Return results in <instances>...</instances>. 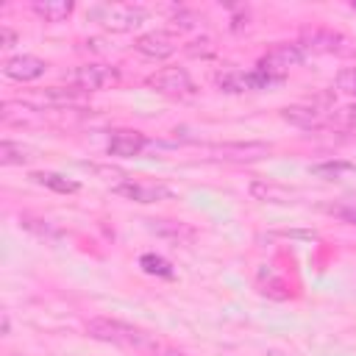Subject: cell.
<instances>
[{"instance_id":"1","label":"cell","mask_w":356,"mask_h":356,"mask_svg":"<svg viewBox=\"0 0 356 356\" xmlns=\"http://www.w3.org/2000/svg\"><path fill=\"white\" fill-rule=\"evenodd\" d=\"M86 334L92 339H100V342H111V345H120V348H131V350H156L159 342L153 334L131 325V323H122V320H111V317H92L86 323Z\"/></svg>"},{"instance_id":"2","label":"cell","mask_w":356,"mask_h":356,"mask_svg":"<svg viewBox=\"0 0 356 356\" xmlns=\"http://www.w3.org/2000/svg\"><path fill=\"white\" fill-rule=\"evenodd\" d=\"M92 17H95L106 31L125 33V31L139 28V25L147 19V8H142V6H131V3H111V6H100V8H95Z\"/></svg>"},{"instance_id":"3","label":"cell","mask_w":356,"mask_h":356,"mask_svg":"<svg viewBox=\"0 0 356 356\" xmlns=\"http://www.w3.org/2000/svg\"><path fill=\"white\" fill-rule=\"evenodd\" d=\"M306 53H328V56H353L356 44L328 28H303L300 31V42H298Z\"/></svg>"},{"instance_id":"4","label":"cell","mask_w":356,"mask_h":356,"mask_svg":"<svg viewBox=\"0 0 356 356\" xmlns=\"http://www.w3.org/2000/svg\"><path fill=\"white\" fill-rule=\"evenodd\" d=\"M120 70L111 64H81L70 72V83L81 92H100L120 83Z\"/></svg>"},{"instance_id":"5","label":"cell","mask_w":356,"mask_h":356,"mask_svg":"<svg viewBox=\"0 0 356 356\" xmlns=\"http://www.w3.org/2000/svg\"><path fill=\"white\" fill-rule=\"evenodd\" d=\"M281 81L284 78L267 75L261 70H248V72H242V70H225V72L217 75V86L222 92H234V95H239V92H261V89H270V86H275Z\"/></svg>"},{"instance_id":"6","label":"cell","mask_w":356,"mask_h":356,"mask_svg":"<svg viewBox=\"0 0 356 356\" xmlns=\"http://www.w3.org/2000/svg\"><path fill=\"white\" fill-rule=\"evenodd\" d=\"M147 86L167 97H189L195 95V81L184 67H161L153 75H147Z\"/></svg>"},{"instance_id":"7","label":"cell","mask_w":356,"mask_h":356,"mask_svg":"<svg viewBox=\"0 0 356 356\" xmlns=\"http://www.w3.org/2000/svg\"><path fill=\"white\" fill-rule=\"evenodd\" d=\"M303 58H306V50H303L300 44H295V42H281V44L270 47V50L259 58V67H256V70H261V72H267V75H275V78H284V72L292 70V67H300Z\"/></svg>"},{"instance_id":"8","label":"cell","mask_w":356,"mask_h":356,"mask_svg":"<svg viewBox=\"0 0 356 356\" xmlns=\"http://www.w3.org/2000/svg\"><path fill=\"white\" fill-rule=\"evenodd\" d=\"M211 153L222 161H234V164H250V161H261L273 153V147L267 142H225L211 147Z\"/></svg>"},{"instance_id":"9","label":"cell","mask_w":356,"mask_h":356,"mask_svg":"<svg viewBox=\"0 0 356 356\" xmlns=\"http://www.w3.org/2000/svg\"><path fill=\"white\" fill-rule=\"evenodd\" d=\"M114 195L125 197V200H134V203H159V200H170L172 197V189L164 186V184H147V181H122L117 186H111Z\"/></svg>"},{"instance_id":"10","label":"cell","mask_w":356,"mask_h":356,"mask_svg":"<svg viewBox=\"0 0 356 356\" xmlns=\"http://www.w3.org/2000/svg\"><path fill=\"white\" fill-rule=\"evenodd\" d=\"M281 120H286L289 125L303 128V131H317V128L328 125V114L317 106H286V108H281Z\"/></svg>"},{"instance_id":"11","label":"cell","mask_w":356,"mask_h":356,"mask_svg":"<svg viewBox=\"0 0 356 356\" xmlns=\"http://www.w3.org/2000/svg\"><path fill=\"white\" fill-rule=\"evenodd\" d=\"M44 70H47V64L36 56H11L3 64V75L11 81H36L44 75Z\"/></svg>"},{"instance_id":"12","label":"cell","mask_w":356,"mask_h":356,"mask_svg":"<svg viewBox=\"0 0 356 356\" xmlns=\"http://www.w3.org/2000/svg\"><path fill=\"white\" fill-rule=\"evenodd\" d=\"M147 231L156 234L159 239L175 242V245H192L195 242V228L181 222V220H147Z\"/></svg>"},{"instance_id":"13","label":"cell","mask_w":356,"mask_h":356,"mask_svg":"<svg viewBox=\"0 0 356 356\" xmlns=\"http://www.w3.org/2000/svg\"><path fill=\"white\" fill-rule=\"evenodd\" d=\"M134 47H136L142 56H147V58H153V61H161V58L172 56L178 44H175V39H172L170 33H164V31H150V33L139 36Z\"/></svg>"},{"instance_id":"14","label":"cell","mask_w":356,"mask_h":356,"mask_svg":"<svg viewBox=\"0 0 356 356\" xmlns=\"http://www.w3.org/2000/svg\"><path fill=\"white\" fill-rule=\"evenodd\" d=\"M145 147H147V139L139 131H114L108 145H106L108 156H117V159H134Z\"/></svg>"},{"instance_id":"15","label":"cell","mask_w":356,"mask_h":356,"mask_svg":"<svg viewBox=\"0 0 356 356\" xmlns=\"http://www.w3.org/2000/svg\"><path fill=\"white\" fill-rule=\"evenodd\" d=\"M309 172L314 178H323V181H356V164L350 161H320V164H312Z\"/></svg>"},{"instance_id":"16","label":"cell","mask_w":356,"mask_h":356,"mask_svg":"<svg viewBox=\"0 0 356 356\" xmlns=\"http://www.w3.org/2000/svg\"><path fill=\"white\" fill-rule=\"evenodd\" d=\"M31 8L44 22H64L75 11V3L72 0H33Z\"/></svg>"},{"instance_id":"17","label":"cell","mask_w":356,"mask_h":356,"mask_svg":"<svg viewBox=\"0 0 356 356\" xmlns=\"http://www.w3.org/2000/svg\"><path fill=\"white\" fill-rule=\"evenodd\" d=\"M250 195L261 203H292V197H295L292 189H286L281 184H273V181H253Z\"/></svg>"},{"instance_id":"18","label":"cell","mask_w":356,"mask_h":356,"mask_svg":"<svg viewBox=\"0 0 356 356\" xmlns=\"http://www.w3.org/2000/svg\"><path fill=\"white\" fill-rule=\"evenodd\" d=\"M31 178H33L36 184L53 189V192H61V195L78 192V181H70V178H64V175H58V172H33Z\"/></svg>"},{"instance_id":"19","label":"cell","mask_w":356,"mask_h":356,"mask_svg":"<svg viewBox=\"0 0 356 356\" xmlns=\"http://www.w3.org/2000/svg\"><path fill=\"white\" fill-rule=\"evenodd\" d=\"M31 159L33 156H31L28 147H22V145H17L11 139H3L0 142V164H25Z\"/></svg>"},{"instance_id":"20","label":"cell","mask_w":356,"mask_h":356,"mask_svg":"<svg viewBox=\"0 0 356 356\" xmlns=\"http://www.w3.org/2000/svg\"><path fill=\"white\" fill-rule=\"evenodd\" d=\"M328 128L334 131H356V106H342L328 114Z\"/></svg>"},{"instance_id":"21","label":"cell","mask_w":356,"mask_h":356,"mask_svg":"<svg viewBox=\"0 0 356 356\" xmlns=\"http://www.w3.org/2000/svg\"><path fill=\"white\" fill-rule=\"evenodd\" d=\"M139 267H142L145 273H150V275H159V278H172V264H170L167 259L156 256V253H145V256L139 259Z\"/></svg>"},{"instance_id":"22","label":"cell","mask_w":356,"mask_h":356,"mask_svg":"<svg viewBox=\"0 0 356 356\" xmlns=\"http://www.w3.org/2000/svg\"><path fill=\"white\" fill-rule=\"evenodd\" d=\"M19 225H22V228H28V231H31V234H36V236H44V239H56V236H58V231H56L47 220H36V217L22 214V217H19Z\"/></svg>"},{"instance_id":"23","label":"cell","mask_w":356,"mask_h":356,"mask_svg":"<svg viewBox=\"0 0 356 356\" xmlns=\"http://www.w3.org/2000/svg\"><path fill=\"white\" fill-rule=\"evenodd\" d=\"M337 86H339L342 92H348V95H356V67H345V70H339V75H337Z\"/></svg>"},{"instance_id":"24","label":"cell","mask_w":356,"mask_h":356,"mask_svg":"<svg viewBox=\"0 0 356 356\" xmlns=\"http://www.w3.org/2000/svg\"><path fill=\"white\" fill-rule=\"evenodd\" d=\"M328 211H331L334 217H339L342 222L356 225V206H328Z\"/></svg>"},{"instance_id":"25","label":"cell","mask_w":356,"mask_h":356,"mask_svg":"<svg viewBox=\"0 0 356 356\" xmlns=\"http://www.w3.org/2000/svg\"><path fill=\"white\" fill-rule=\"evenodd\" d=\"M186 53H189V56H209V53H211V42H209V39H197V42H192V44L186 47Z\"/></svg>"},{"instance_id":"26","label":"cell","mask_w":356,"mask_h":356,"mask_svg":"<svg viewBox=\"0 0 356 356\" xmlns=\"http://www.w3.org/2000/svg\"><path fill=\"white\" fill-rule=\"evenodd\" d=\"M17 44V33L8 28V25H0V47H14Z\"/></svg>"},{"instance_id":"27","label":"cell","mask_w":356,"mask_h":356,"mask_svg":"<svg viewBox=\"0 0 356 356\" xmlns=\"http://www.w3.org/2000/svg\"><path fill=\"white\" fill-rule=\"evenodd\" d=\"M195 22H197V17H195V14H189V11H184V8L175 14V25H178V28H192Z\"/></svg>"},{"instance_id":"28","label":"cell","mask_w":356,"mask_h":356,"mask_svg":"<svg viewBox=\"0 0 356 356\" xmlns=\"http://www.w3.org/2000/svg\"><path fill=\"white\" fill-rule=\"evenodd\" d=\"M8 331H11V320L8 314H3V337H8Z\"/></svg>"},{"instance_id":"29","label":"cell","mask_w":356,"mask_h":356,"mask_svg":"<svg viewBox=\"0 0 356 356\" xmlns=\"http://www.w3.org/2000/svg\"><path fill=\"white\" fill-rule=\"evenodd\" d=\"M161 356H186V353H181V350H164Z\"/></svg>"},{"instance_id":"30","label":"cell","mask_w":356,"mask_h":356,"mask_svg":"<svg viewBox=\"0 0 356 356\" xmlns=\"http://www.w3.org/2000/svg\"><path fill=\"white\" fill-rule=\"evenodd\" d=\"M350 8H353V11H356V0H353V3H350Z\"/></svg>"}]
</instances>
